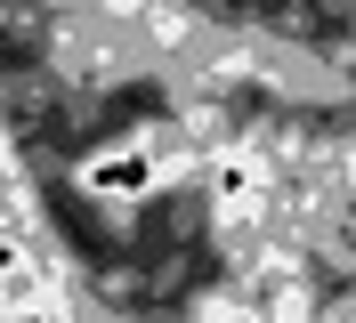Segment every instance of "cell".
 Returning a JSON list of instances; mask_svg holds the SVG:
<instances>
[{"label": "cell", "instance_id": "obj_1", "mask_svg": "<svg viewBox=\"0 0 356 323\" xmlns=\"http://www.w3.org/2000/svg\"><path fill=\"white\" fill-rule=\"evenodd\" d=\"M154 154L146 146H113V154H89L81 162V186L89 194H106V202H146V194H154Z\"/></svg>", "mask_w": 356, "mask_h": 323}, {"label": "cell", "instance_id": "obj_2", "mask_svg": "<svg viewBox=\"0 0 356 323\" xmlns=\"http://www.w3.org/2000/svg\"><path fill=\"white\" fill-rule=\"evenodd\" d=\"M202 323H259V315H251V307H211Z\"/></svg>", "mask_w": 356, "mask_h": 323}]
</instances>
